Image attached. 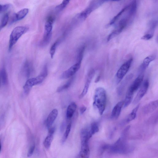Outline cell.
I'll use <instances>...</instances> for the list:
<instances>
[{
	"mask_svg": "<svg viewBox=\"0 0 158 158\" xmlns=\"http://www.w3.org/2000/svg\"><path fill=\"white\" fill-rule=\"evenodd\" d=\"M28 30V28L24 26H18L15 27L11 32L10 36L9 43V51H11L14 46L19 39Z\"/></svg>",
	"mask_w": 158,
	"mask_h": 158,
	"instance_id": "obj_3",
	"label": "cell"
},
{
	"mask_svg": "<svg viewBox=\"0 0 158 158\" xmlns=\"http://www.w3.org/2000/svg\"><path fill=\"white\" fill-rule=\"evenodd\" d=\"M71 125V123H70L67 126L66 131L64 134L63 139V142L65 141V140L67 139L68 137V135L69 134V133L70 131Z\"/></svg>",
	"mask_w": 158,
	"mask_h": 158,
	"instance_id": "obj_30",
	"label": "cell"
},
{
	"mask_svg": "<svg viewBox=\"0 0 158 158\" xmlns=\"http://www.w3.org/2000/svg\"><path fill=\"white\" fill-rule=\"evenodd\" d=\"M54 133L48 132V135L45 138L44 142V145L47 149L49 148L53 139Z\"/></svg>",
	"mask_w": 158,
	"mask_h": 158,
	"instance_id": "obj_20",
	"label": "cell"
},
{
	"mask_svg": "<svg viewBox=\"0 0 158 158\" xmlns=\"http://www.w3.org/2000/svg\"><path fill=\"white\" fill-rule=\"evenodd\" d=\"M92 136L89 131L86 129H82L80 132L81 144L88 143L89 139Z\"/></svg>",
	"mask_w": 158,
	"mask_h": 158,
	"instance_id": "obj_17",
	"label": "cell"
},
{
	"mask_svg": "<svg viewBox=\"0 0 158 158\" xmlns=\"http://www.w3.org/2000/svg\"><path fill=\"white\" fill-rule=\"evenodd\" d=\"M33 71V66L31 63L28 60L25 61L22 69V73L26 78L29 77Z\"/></svg>",
	"mask_w": 158,
	"mask_h": 158,
	"instance_id": "obj_10",
	"label": "cell"
},
{
	"mask_svg": "<svg viewBox=\"0 0 158 158\" xmlns=\"http://www.w3.org/2000/svg\"><path fill=\"white\" fill-rule=\"evenodd\" d=\"M106 95L105 89L102 87H98L95 90L93 105L98 109L99 114H103L106 107Z\"/></svg>",
	"mask_w": 158,
	"mask_h": 158,
	"instance_id": "obj_2",
	"label": "cell"
},
{
	"mask_svg": "<svg viewBox=\"0 0 158 158\" xmlns=\"http://www.w3.org/2000/svg\"><path fill=\"white\" fill-rule=\"evenodd\" d=\"M139 105H138L132 110L131 113L129 114L127 120V122L128 123L132 121L134 119L136 115L137 112L139 109Z\"/></svg>",
	"mask_w": 158,
	"mask_h": 158,
	"instance_id": "obj_24",
	"label": "cell"
},
{
	"mask_svg": "<svg viewBox=\"0 0 158 158\" xmlns=\"http://www.w3.org/2000/svg\"><path fill=\"white\" fill-rule=\"evenodd\" d=\"M35 149L34 144L32 145L30 148L27 152V156L28 157H31L33 155Z\"/></svg>",
	"mask_w": 158,
	"mask_h": 158,
	"instance_id": "obj_32",
	"label": "cell"
},
{
	"mask_svg": "<svg viewBox=\"0 0 158 158\" xmlns=\"http://www.w3.org/2000/svg\"><path fill=\"white\" fill-rule=\"evenodd\" d=\"M155 59V57L152 55L146 57L143 60L139 67V72L140 73H143L148 67L150 63Z\"/></svg>",
	"mask_w": 158,
	"mask_h": 158,
	"instance_id": "obj_14",
	"label": "cell"
},
{
	"mask_svg": "<svg viewBox=\"0 0 158 158\" xmlns=\"http://www.w3.org/2000/svg\"><path fill=\"white\" fill-rule=\"evenodd\" d=\"M77 107V105L74 102H71L68 106L66 111V117L67 118L70 119L73 117Z\"/></svg>",
	"mask_w": 158,
	"mask_h": 158,
	"instance_id": "obj_18",
	"label": "cell"
},
{
	"mask_svg": "<svg viewBox=\"0 0 158 158\" xmlns=\"http://www.w3.org/2000/svg\"><path fill=\"white\" fill-rule=\"evenodd\" d=\"M0 74L2 84L4 85H6L8 82V78L7 73L5 68L3 67L0 70Z\"/></svg>",
	"mask_w": 158,
	"mask_h": 158,
	"instance_id": "obj_21",
	"label": "cell"
},
{
	"mask_svg": "<svg viewBox=\"0 0 158 158\" xmlns=\"http://www.w3.org/2000/svg\"><path fill=\"white\" fill-rule=\"evenodd\" d=\"M71 0H63L61 3L57 5L56 7V10L61 11L63 10L67 6Z\"/></svg>",
	"mask_w": 158,
	"mask_h": 158,
	"instance_id": "obj_28",
	"label": "cell"
},
{
	"mask_svg": "<svg viewBox=\"0 0 158 158\" xmlns=\"http://www.w3.org/2000/svg\"><path fill=\"white\" fill-rule=\"evenodd\" d=\"M137 5L136 0H134L129 5L130 10L128 15L129 18L135 14L137 9Z\"/></svg>",
	"mask_w": 158,
	"mask_h": 158,
	"instance_id": "obj_22",
	"label": "cell"
},
{
	"mask_svg": "<svg viewBox=\"0 0 158 158\" xmlns=\"http://www.w3.org/2000/svg\"><path fill=\"white\" fill-rule=\"evenodd\" d=\"M74 79V77L73 76L70 77L66 83L58 88L57 92H60L68 89L73 83Z\"/></svg>",
	"mask_w": 158,
	"mask_h": 158,
	"instance_id": "obj_19",
	"label": "cell"
},
{
	"mask_svg": "<svg viewBox=\"0 0 158 158\" xmlns=\"http://www.w3.org/2000/svg\"><path fill=\"white\" fill-rule=\"evenodd\" d=\"M81 63L77 62L76 64L65 70L61 75L60 78L61 79H67L73 76L80 69Z\"/></svg>",
	"mask_w": 158,
	"mask_h": 158,
	"instance_id": "obj_6",
	"label": "cell"
},
{
	"mask_svg": "<svg viewBox=\"0 0 158 158\" xmlns=\"http://www.w3.org/2000/svg\"><path fill=\"white\" fill-rule=\"evenodd\" d=\"M149 85V82L147 79L145 80L142 84L136 97L133 101L134 104L137 103L144 96L147 92Z\"/></svg>",
	"mask_w": 158,
	"mask_h": 158,
	"instance_id": "obj_7",
	"label": "cell"
},
{
	"mask_svg": "<svg viewBox=\"0 0 158 158\" xmlns=\"http://www.w3.org/2000/svg\"><path fill=\"white\" fill-rule=\"evenodd\" d=\"M127 127L123 131L122 136L114 144L109 146L108 149L111 152L114 153L124 154L130 151V148L126 141V135L129 129Z\"/></svg>",
	"mask_w": 158,
	"mask_h": 158,
	"instance_id": "obj_1",
	"label": "cell"
},
{
	"mask_svg": "<svg viewBox=\"0 0 158 158\" xmlns=\"http://www.w3.org/2000/svg\"><path fill=\"white\" fill-rule=\"evenodd\" d=\"M1 143L0 142V152L1 151Z\"/></svg>",
	"mask_w": 158,
	"mask_h": 158,
	"instance_id": "obj_37",
	"label": "cell"
},
{
	"mask_svg": "<svg viewBox=\"0 0 158 158\" xmlns=\"http://www.w3.org/2000/svg\"><path fill=\"white\" fill-rule=\"evenodd\" d=\"M86 107L84 106H83L80 108V111L81 114H82L86 110Z\"/></svg>",
	"mask_w": 158,
	"mask_h": 158,
	"instance_id": "obj_33",
	"label": "cell"
},
{
	"mask_svg": "<svg viewBox=\"0 0 158 158\" xmlns=\"http://www.w3.org/2000/svg\"><path fill=\"white\" fill-rule=\"evenodd\" d=\"M85 48V46L82 45L78 48L77 54V62L81 63Z\"/></svg>",
	"mask_w": 158,
	"mask_h": 158,
	"instance_id": "obj_23",
	"label": "cell"
},
{
	"mask_svg": "<svg viewBox=\"0 0 158 158\" xmlns=\"http://www.w3.org/2000/svg\"><path fill=\"white\" fill-rule=\"evenodd\" d=\"M46 77L45 74L41 73L37 77L28 79L23 87L24 93L28 94L33 86L42 83Z\"/></svg>",
	"mask_w": 158,
	"mask_h": 158,
	"instance_id": "obj_4",
	"label": "cell"
},
{
	"mask_svg": "<svg viewBox=\"0 0 158 158\" xmlns=\"http://www.w3.org/2000/svg\"><path fill=\"white\" fill-rule=\"evenodd\" d=\"M99 130V126L97 123L94 122L91 123L89 132L92 136L98 132Z\"/></svg>",
	"mask_w": 158,
	"mask_h": 158,
	"instance_id": "obj_27",
	"label": "cell"
},
{
	"mask_svg": "<svg viewBox=\"0 0 158 158\" xmlns=\"http://www.w3.org/2000/svg\"><path fill=\"white\" fill-rule=\"evenodd\" d=\"M123 106V102L121 101L118 102L114 107L111 115V118L116 119L119 117L122 108Z\"/></svg>",
	"mask_w": 158,
	"mask_h": 158,
	"instance_id": "obj_11",
	"label": "cell"
},
{
	"mask_svg": "<svg viewBox=\"0 0 158 158\" xmlns=\"http://www.w3.org/2000/svg\"><path fill=\"white\" fill-rule=\"evenodd\" d=\"M158 100L152 101L143 107V111L145 114L153 112L158 107Z\"/></svg>",
	"mask_w": 158,
	"mask_h": 158,
	"instance_id": "obj_12",
	"label": "cell"
},
{
	"mask_svg": "<svg viewBox=\"0 0 158 158\" xmlns=\"http://www.w3.org/2000/svg\"><path fill=\"white\" fill-rule=\"evenodd\" d=\"M9 19V15L6 14L3 17L0 24V31L7 24Z\"/></svg>",
	"mask_w": 158,
	"mask_h": 158,
	"instance_id": "obj_29",
	"label": "cell"
},
{
	"mask_svg": "<svg viewBox=\"0 0 158 158\" xmlns=\"http://www.w3.org/2000/svg\"><path fill=\"white\" fill-rule=\"evenodd\" d=\"M132 61V58H130L123 63L117 71L116 76L118 83L123 79L128 72Z\"/></svg>",
	"mask_w": 158,
	"mask_h": 158,
	"instance_id": "obj_5",
	"label": "cell"
},
{
	"mask_svg": "<svg viewBox=\"0 0 158 158\" xmlns=\"http://www.w3.org/2000/svg\"><path fill=\"white\" fill-rule=\"evenodd\" d=\"M129 5L123 8L118 14L114 16L111 19L109 23V25L113 24L118 19L119 17L125 11L127 10L129 7Z\"/></svg>",
	"mask_w": 158,
	"mask_h": 158,
	"instance_id": "obj_25",
	"label": "cell"
},
{
	"mask_svg": "<svg viewBox=\"0 0 158 158\" xmlns=\"http://www.w3.org/2000/svg\"><path fill=\"white\" fill-rule=\"evenodd\" d=\"M95 73V70L93 69H91L88 73L84 89L79 97L80 99L83 98L87 94Z\"/></svg>",
	"mask_w": 158,
	"mask_h": 158,
	"instance_id": "obj_9",
	"label": "cell"
},
{
	"mask_svg": "<svg viewBox=\"0 0 158 158\" xmlns=\"http://www.w3.org/2000/svg\"><path fill=\"white\" fill-rule=\"evenodd\" d=\"M29 9L27 8H24L20 10L14 15L11 23H12L23 19L27 15Z\"/></svg>",
	"mask_w": 158,
	"mask_h": 158,
	"instance_id": "obj_13",
	"label": "cell"
},
{
	"mask_svg": "<svg viewBox=\"0 0 158 158\" xmlns=\"http://www.w3.org/2000/svg\"><path fill=\"white\" fill-rule=\"evenodd\" d=\"M153 36V34L147 33L143 35L141 39L144 40H147L151 39Z\"/></svg>",
	"mask_w": 158,
	"mask_h": 158,
	"instance_id": "obj_31",
	"label": "cell"
},
{
	"mask_svg": "<svg viewBox=\"0 0 158 158\" xmlns=\"http://www.w3.org/2000/svg\"><path fill=\"white\" fill-rule=\"evenodd\" d=\"M60 40H56L52 45L50 50V54L52 58L53 57L55 53L56 48L60 43Z\"/></svg>",
	"mask_w": 158,
	"mask_h": 158,
	"instance_id": "obj_26",
	"label": "cell"
},
{
	"mask_svg": "<svg viewBox=\"0 0 158 158\" xmlns=\"http://www.w3.org/2000/svg\"><path fill=\"white\" fill-rule=\"evenodd\" d=\"M2 81H1V76H0V88L1 87V85H2Z\"/></svg>",
	"mask_w": 158,
	"mask_h": 158,
	"instance_id": "obj_35",
	"label": "cell"
},
{
	"mask_svg": "<svg viewBox=\"0 0 158 158\" xmlns=\"http://www.w3.org/2000/svg\"><path fill=\"white\" fill-rule=\"evenodd\" d=\"M3 12V5L0 4V12Z\"/></svg>",
	"mask_w": 158,
	"mask_h": 158,
	"instance_id": "obj_34",
	"label": "cell"
},
{
	"mask_svg": "<svg viewBox=\"0 0 158 158\" xmlns=\"http://www.w3.org/2000/svg\"><path fill=\"white\" fill-rule=\"evenodd\" d=\"M143 74H139L129 87L127 93L134 95L135 93L141 86L143 81Z\"/></svg>",
	"mask_w": 158,
	"mask_h": 158,
	"instance_id": "obj_8",
	"label": "cell"
},
{
	"mask_svg": "<svg viewBox=\"0 0 158 158\" xmlns=\"http://www.w3.org/2000/svg\"><path fill=\"white\" fill-rule=\"evenodd\" d=\"M90 150L88 143L81 144V149L79 156L81 158H86L89 157Z\"/></svg>",
	"mask_w": 158,
	"mask_h": 158,
	"instance_id": "obj_16",
	"label": "cell"
},
{
	"mask_svg": "<svg viewBox=\"0 0 158 158\" xmlns=\"http://www.w3.org/2000/svg\"><path fill=\"white\" fill-rule=\"evenodd\" d=\"M121 0H109V1H118Z\"/></svg>",
	"mask_w": 158,
	"mask_h": 158,
	"instance_id": "obj_36",
	"label": "cell"
},
{
	"mask_svg": "<svg viewBox=\"0 0 158 158\" xmlns=\"http://www.w3.org/2000/svg\"><path fill=\"white\" fill-rule=\"evenodd\" d=\"M58 114V110L56 109L52 110L50 113L46 121V125L48 128L52 126Z\"/></svg>",
	"mask_w": 158,
	"mask_h": 158,
	"instance_id": "obj_15",
	"label": "cell"
}]
</instances>
